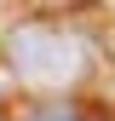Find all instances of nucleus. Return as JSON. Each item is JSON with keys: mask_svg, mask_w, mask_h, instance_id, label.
<instances>
[{"mask_svg": "<svg viewBox=\"0 0 115 121\" xmlns=\"http://www.w3.org/2000/svg\"><path fill=\"white\" fill-rule=\"evenodd\" d=\"M0 121H98V115L86 110L81 98L52 92V98H12L6 110H0Z\"/></svg>", "mask_w": 115, "mask_h": 121, "instance_id": "obj_2", "label": "nucleus"}, {"mask_svg": "<svg viewBox=\"0 0 115 121\" xmlns=\"http://www.w3.org/2000/svg\"><path fill=\"white\" fill-rule=\"evenodd\" d=\"M0 64L12 69L17 86H35V92H63L86 75V46L75 35H63L58 23H12L0 35Z\"/></svg>", "mask_w": 115, "mask_h": 121, "instance_id": "obj_1", "label": "nucleus"}]
</instances>
